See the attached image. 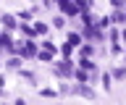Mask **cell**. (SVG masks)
Instances as JSON below:
<instances>
[{
    "label": "cell",
    "instance_id": "cell-1",
    "mask_svg": "<svg viewBox=\"0 0 126 105\" xmlns=\"http://www.w3.org/2000/svg\"><path fill=\"white\" fill-rule=\"evenodd\" d=\"M58 8H61L63 13H68V16L79 13V5H76V3H71V0H61V3H58Z\"/></svg>",
    "mask_w": 126,
    "mask_h": 105
},
{
    "label": "cell",
    "instance_id": "cell-2",
    "mask_svg": "<svg viewBox=\"0 0 126 105\" xmlns=\"http://www.w3.org/2000/svg\"><path fill=\"white\" fill-rule=\"evenodd\" d=\"M32 55H37V47H34V42H26L21 50V58H32Z\"/></svg>",
    "mask_w": 126,
    "mask_h": 105
},
{
    "label": "cell",
    "instance_id": "cell-3",
    "mask_svg": "<svg viewBox=\"0 0 126 105\" xmlns=\"http://www.w3.org/2000/svg\"><path fill=\"white\" fill-rule=\"evenodd\" d=\"M0 21H3V26H5V29H13V26H16V18L11 16V13H3V16H0Z\"/></svg>",
    "mask_w": 126,
    "mask_h": 105
},
{
    "label": "cell",
    "instance_id": "cell-4",
    "mask_svg": "<svg viewBox=\"0 0 126 105\" xmlns=\"http://www.w3.org/2000/svg\"><path fill=\"white\" fill-rule=\"evenodd\" d=\"M71 71H74V68H71V60H63V63H58V74H63V76H68Z\"/></svg>",
    "mask_w": 126,
    "mask_h": 105
},
{
    "label": "cell",
    "instance_id": "cell-5",
    "mask_svg": "<svg viewBox=\"0 0 126 105\" xmlns=\"http://www.w3.org/2000/svg\"><path fill=\"white\" fill-rule=\"evenodd\" d=\"M76 92H79V95H84V97H92V89H87V87H79Z\"/></svg>",
    "mask_w": 126,
    "mask_h": 105
},
{
    "label": "cell",
    "instance_id": "cell-6",
    "mask_svg": "<svg viewBox=\"0 0 126 105\" xmlns=\"http://www.w3.org/2000/svg\"><path fill=\"white\" fill-rule=\"evenodd\" d=\"M113 76H116V79H124V76H126V68H116V71H113Z\"/></svg>",
    "mask_w": 126,
    "mask_h": 105
},
{
    "label": "cell",
    "instance_id": "cell-7",
    "mask_svg": "<svg viewBox=\"0 0 126 105\" xmlns=\"http://www.w3.org/2000/svg\"><path fill=\"white\" fill-rule=\"evenodd\" d=\"M16 105H26V103H24V100H16Z\"/></svg>",
    "mask_w": 126,
    "mask_h": 105
}]
</instances>
